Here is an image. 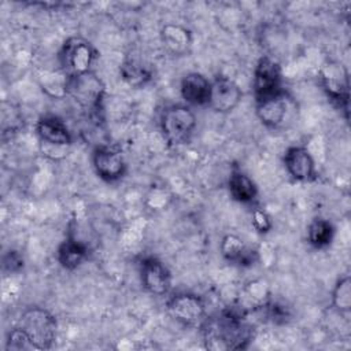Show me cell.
Segmentation results:
<instances>
[{
  "label": "cell",
  "mask_w": 351,
  "mask_h": 351,
  "mask_svg": "<svg viewBox=\"0 0 351 351\" xmlns=\"http://www.w3.org/2000/svg\"><path fill=\"white\" fill-rule=\"evenodd\" d=\"M248 310L241 304L223 308L217 317L202 324L203 343L207 350H244L254 339V326L247 319Z\"/></svg>",
  "instance_id": "obj_1"
},
{
  "label": "cell",
  "mask_w": 351,
  "mask_h": 351,
  "mask_svg": "<svg viewBox=\"0 0 351 351\" xmlns=\"http://www.w3.org/2000/svg\"><path fill=\"white\" fill-rule=\"evenodd\" d=\"M15 326L23 332L34 350H49L56 340V318L44 307L33 306L26 308Z\"/></svg>",
  "instance_id": "obj_2"
},
{
  "label": "cell",
  "mask_w": 351,
  "mask_h": 351,
  "mask_svg": "<svg viewBox=\"0 0 351 351\" xmlns=\"http://www.w3.org/2000/svg\"><path fill=\"white\" fill-rule=\"evenodd\" d=\"M197 126V118L186 104H170L159 117V128L165 140L171 145L186 143Z\"/></svg>",
  "instance_id": "obj_3"
},
{
  "label": "cell",
  "mask_w": 351,
  "mask_h": 351,
  "mask_svg": "<svg viewBox=\"0 0 351 351\" xmlns=\"http://www.w3.org/2000/svg\"><path fill=\"white\" fill-rule=\"evenodd\" d=\"M36 133L44 155L51 159H60L67 155L73 136L64 121L55 115H44L36 123Z\"/></svg>",
  "instance_id": "obj_4"
},
{
  "label": "cell",
  "mask_w": 351,
  "mask_h": 351,
  "mask_svg": "<svg viewBox=\"0 0 351 351\" xmlns=\"http://www.w3.org/2000/svg\"><path fill=\"white\" fill-rule=\"evenodd\" d=\"M96 59L95 47L85 38L69 37L59 51L60 70L67 77L81 75L90 71V66Z\"/></svg>",
  "instance_id": "obj_5"
},
{
  "label": "cell",
  "mask_w": 351,
  "mask_h": 351,
  "mask_svg": "<svg viewBox=\"0 0 351 351\" xmlns=\"http://www.w3.org/2000/svg\"><path fill=\"white\" fill-rule=\"evenodd\" d=\"M104 93V84L93 71L67 77V96L90 112H97L101 108Z\"/></svg>",
  "instance_id": "obj_6"
},
{
  "label": "cell",
  "mask_w": 351,
  "mask_h": 351,
  "mask_svg": "<svg viewBox=\"0 0 351 351\" xmlns=\"http://www.w3.org/2000/svg\"><path fill=\"white\" fill-rule=\"evenodd\" d=\"M319 81L324 92L340 110L348 112L350 77L347 67L339 60H326L319 69Z\"/></svg>",
  "instance_id": "obj_7"
},
{
  "label": "cell",
  "mask_w": 351,
  "mask_h": 351,
  "mask_svg": "<svg viewBox=\"0 0 351 351\" xmlns=\"http://www.w3.org/2000/svg\"><path fill=\"white\" fill-rule=\"evenodd\" d=\"M252 92L255 101L277 96L284 90L281 66L270 56H262L256 62L252 77Z\"/></svg>",
  "instance_id": "obj_8"
},
{
  "label": "cell",
  "mask_w": 351,
  "mask_h": 351,
  "mask_svg": "<svg viewBox=\"0 0 351 351\" xmlns=\"http://www.w3.org/2000/svg\"><path fill=\"white\" fill-rule=\"evenodd\" d=\"M166 306L171 318L184 326H202L207 318L204 300L192 292H180L173 295L167 300Z\"/></svg>",
  "instance_id": "obj_9"
},
{
  "label": "cell",
  "mask_w": 351,
  "mask_h": 351,
  "mask_svg": "<svg viewBox=\"0 0 351 351\" xmlns=\"http://www.w3.org/2000/svg\"><path fill=\"white\" fill-rule=\"evenodd\" d=\"M92 166L99 178L106 182L121 180L126 171V163L122 152L107 144H100L92 151Z\"/></svg>",
  "instance_id": "obj_10"
},
{
  "label": "cell",
  "mask_w": 351,
  "mask_h": 351,
  "mask_svg": "<svg viewBox=\"0 0 351 351\" xmlns=\"http://www.w3.org/2000/svg\"><path fill=\"white\" fill-rule=\"evenodd\" d=\"M243 90L239 84L223 75H218L211 81L208 107L219 114L233 111L241 101Z\"/></svg>",
  "instance_id": "obj_11"
},
{
  "label": "cell",
  "mask_w": 351,
  "mask_h": 351,
  "mask_svg": "<svg viewBox=\"0 0 351 351\" xmlns=\"http://www.w3.org/2000/svg\"><path fill=\"white\" fill-rule=\"evenodd\" d=\"M282 160L287 173L295 181L311 182L318 176L315 160L310 151L303 145L288 147L284 152Z\"/></svg>",
  "instance_id": "obj_12"
},
{
  "label": "cell",
  "mask_w": 351,
  "mask_h": 351,
  "mask_svg": "<svg viewBox=\"0 0 351 351\" xmlns=\"http://www.w3.org/2000/svg\"><path fill=\"white\" fill-rule=\"evenodd\" d=\"M140 277L144 289L152 295L163 296L171 285V274L167 266L155 256H147L140 263Z\"/></svg>",
  "instance_id": "obj_13"
},
{
  "label": "cell",
  "mask_w": 351,
  "mask_h": 351,
  "mask_svg": "<svg viewBox=\"0 0 351 351\" xmlns=\"http://www.w3.org/2000/svg\"><path fill=\"white\" fill-rule=\"evenodd\" d=\"M211 81L197 71L185 74L180 84V93L186 106H208Z\"/></svg>",
  "instance_id": "obj_14"
},
{
  "label": "cell",
  "mask_w": 351,
  "mask_h": 351,
  "mask_svg": "<svg viewBox=\"0 0 351 351\" xmlns=\"http://www.w3.org/2000/svg\"><path fill=\"white\" fill-rule=\"evenodd\" d=\"M288 103L289 99L285 92L261 101H255L256 117L266 128L276 129L281 126L287 118Z\"/></svg>",
  "instance_id": "obj_15"
},
{
  "label": "cell",
  "mask_w": 351,
  "mask_h": 351,
  "mask_svg": "<svg viewBox=\"0 0 351 351\" xmlns=\"http://www.w3.org/2000/svg\"><path fill=\"white\" fill-rule=\"evenodd\" d=\"M229 195L241 204H252L258 199V186L254 180L239 167H233L228 180Z\"/></svg>",
  "instance_id": "obj_16"
},
{
  "label": "cell",
  "mask_w": 351,
  "mask_h": 351,
  "mask_svg": "<svg viewBox=\"0 0 351 351\" xmlns=\"http://www.w3.org/2000/svg\"><path fill=\"white\" fill-rule=\"evenodd\" d=\"M219 251L223 259H226L232 265H239V266H250L258 258L256 251H252L251 248H248L237 234H230V233L222 237L219 244Z\"/></svg>",
  "instance_id": "obj_17"
},
{
  "label": "cell",
  "mask_w": 351,
  "mask_h": 351,
  "mask_svg": "<svg viewBox=\"0 0 351 351\" xmlns=\"http://www.w3.org/2000/svg\"><path fill=\"white\" fill-rule=\"evenodd\" d=\"M163 45L173 55H185L192 45V33L182 25L166 23L160 30Z\"/></svg>",
  "instance_id": "obj_18"
},
{
  "label": "cell",
  "mask_w": 351,
  "mask_h": 351,
  "mask_svg": "<svg viewBox=\"0 0 351 351\" xmlns=\"http://www.w3.org/2000/svg\"><path fill=\"white\" fill-rule=\"evenodd\" d=\"M88 258V247L77 240L74 236L69 234L58 247L56 259L59 265L66 270H74L84 263Z\"/></svg>",
  "instance_id": "obj_19"
},
{
  "label": "cell",
  "mask_w": 351,
  "mask_h": 351,
  "mask_svg": "<svg viewBox=\"0 0 351 351\" xmlns=\"http://www.w3.org/2000/svg\"><path fill=\"white\" fill-rule=\"evenodd\" d=\"M335 237V226L325 218H314L307 226V241L314 248L328 247Z\"/></svg>",
  "instance_id": "obj_20"
},
{
  "label": "cell",
  "mask_w": 351,
  "mask_h": 351,
  "mask_svg": "<svg viewBox=\"0 0 351 351\" xmlns=\"http://www.w3.org/2000/svg\"><path fill=\"white\" fill-rule=\"evenodd\" d=\"M122 78L132 86H143L152 78V71L138 59H128L121 66Z\"/></svg>",
  "instance_id": "obj_21"
},
{
  "label": "cell",
  "mask_w": 351,
  "mask_h": 351,
  "mask_svg": "<svg viewBox=\"0 0 351 351\" xmlns=\"http://www.w3.org/2000/svg\"><path fill=\"white\" fill-rule=\"evenodd\" d=\"M41 89L51 97L62 99L67 96V75L60 71H43L38 75Z\"/></svg>",
  "instance_id": "obj_22"
},
{
  "label": "cell",
  "mask_w": 351,
  "mask_h": 351,
  "mask_svg": "<svg viewBox=\"0 0 351 351\" xmlns=\"http://www.w3.org/2000/svg\"><path fill=\"white\" fill-rule=\"evenodd\" d=\"M332 307L340 313H348L351 310V278L348 274L340 277L332 289Z\"/></svg>",
  "instance_id": "obj_23"
},
{
  "label": "cell",
  "mask_w": 351,
  "mask_h": 351,
  "mask_svg": "<svg viewBox=\"0 0 351 351\" xmlns=\"http://www.w3.org/2000/svg\"><path fill=\"white\" fill-rule=\"evenodd\" d=\"M266 307V314L267 317L276 322V324H284L291 318V310L285 304L280 302H273V300H266L263 303Z\"/></svg>",
  "instance_id": "obj_24"
},
{
  "label": "cell",
  "mask_w": 351,
  "mask_h": 351,
  "mask_svg": "<svg viewBox=\"0 0 351 351\" xmlns=\"http://www.w3.org/2000/svg\"><path fill=\"white\" fill-rule=\"evenodd\" d=\"M23 267V258L18 251H8L3 255V269L10 273H16Z\"/></svg>",
  "instance_id": "obj_25"
},
{
  "label": "cell",
  "mask_w": 351,
  "mask_h": 351,
  "mask_svg": "<svg viewBox=\"0 0 351 351\" xmlns=\"http://www.w3.org/2000/svg\"><path fill=\"white\" fill-rule=\"evenodd\" d=\"M252 225L259 233H267L271 229V221L269 215L261 208H255L252 211Z\"/></svg>",
  "instance_id": "obj_26"
}]
</instances>
